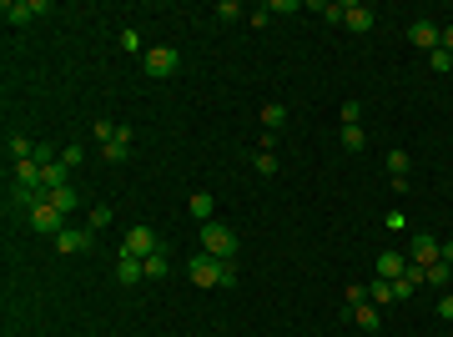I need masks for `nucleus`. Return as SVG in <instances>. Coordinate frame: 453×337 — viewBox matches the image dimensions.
Here are the masks:
<instances>
[{
	"mask_svg": "<svg viewBox=\"0 0 453 337\" xmlns=\"http://www.w3.org/2000/svg\"><path fill=\"white\" fill-rule=\"evenodd\" d=\"M141 71H146L151 81H172V76L182 71V55H177L172 45H151V50L141 55Z\"/></svg>",
	"mask_w": 453,
	"mask_h": 337,
	"instance_id": "f257e3e1",
	"label": "nucleus"
},
{
	"mask_svg": "<svg viewBox=\"0 0 453 337\" xmlns=\"http://www.w3.org/2000/svg\"><path fill=\"white\" fill-rule=\"evenodd\" d=\"M202 252H212V257H222V262H232V257H237V232H232V227H222V221H207V227H202Z\"/></svg>",
	"mask_w": 453,
	"mask_h": 337,
	"instance_id": "f03ea898",
	"label": "nucleus"
},
{
	"mask_svg": "<svg viewBox=\"0 0 453 337\" xmlns=\"http://www.w3.org/2000/svg\"><path fill=\"white\" fill-rule=\"evenodd\" d=\"M187 277H192L197 287H222V282H226V262L212 257V252H202V257L187 262Z\"/></svg>",
	"mask_w": 453,
	"mask_h": 337,
	"instance_id": "7ed1b4c3",
	"label": "nucleus"
},
{
	"mask_svg": "<svg viewBox=\"0 0 453 337\" xmlns=\"http://www.w3.org/2000/svg\"><path fill=\"white\" fill-rule=\"evenodd\" d=\"M161 247H166V242H161L151 227H131V232H126V242H121V252H126V257H151V252H161Z\"/></svg>",
	"mask_w": 453,
	"mask_h": 337,
	"instance_id": "20e7f679",
	"label": "nucleus"
},
{
	"mask_svg": "<svg viewBox=\"0 0 453 337\" xmlns=\"http://www.w3.org/2000/svg\"><path fill=\"white\" fill-rule=\"evenodd\" d=\"M31 227H36L40 237H61V232H66V216H61V211H55L50 201H40V206L31 211Z\"/></svg>",
	"mask_w": 453,
	"mask_h": 337,
	"instance_id": "39448f33",
	"label": "nucleus"
},
{
	"mask_svg": "<svg viewBox=\"0 0 453 337\" xmlns=\"http://www.w3.org/2000/svg\"><path fill=\"white\" fill-rule=\"evenodd\" d=\"M40 11H45V0H6V6H0L6 26H26V21H36Z\"/></svg>",
	"mask_w": 453,
	"mask_h": 337,
	"instance_id": "423d86ee",
	"label": "nucleus"
},
{
	"mask_svg": "<svg viewBox=\"0 0 453 337\" xmlns=\"http://www.w3.org/2000/svg\"><path fill=\"white\" fill-rule=\"evenodd\" d=\"M343 26L358 31V35H368L378 26V16H373V6H363V0H348V6H343Z\"/></svg>",
	"mask_w": 453,
	"mask_h": 337,
	"instance_id": "0eeeda50",
	"label": "nucleus"
},
{
	"mask_svg": "<svg viewBox=\"0 0 453 337\" xmlns=\"http://www.w3.org/2000/svg\"><path fill=\"white\" fill-rule=\"evenodd\" d=\"M438 247H443V242H438L433 232H413V252H408V262L433 267V262H438Z\"/></svg>",
	"mask_w": 453,
	"mask_h": 337,
	"instance_id": "6e6552de",
	"label": "nucleus"
},
{
	"mask_svg": "<svg viewBox=\"0 0 453 337\" xmlns=\"http://www.w3.org/2000/svg\"><path fill=\"white\" fill-rule=\"evenodd\" d=\"M438 35H443V31H438L433 21H413V26H408V40H413L423 55H433V50H438Z\"/></svg>",
	"mask_w": 453,
	"mask_h": 337,
	"instance_id": "1a4fd4ad",
	"label": "nucleus"
},
{
	"mask_svg": "<svg viewBox=\"0 0 453 337\" xmlns=\"http://www.w3.org/2000/svg\"><path fill=\"white\" fill-rule=\"evenodd\" d=\"M91 247V227L81 232V227H66L61 237H55V252H61V257H76V252H86Z\"/></svg>",
	"mask_w": 453,
	"mask_h": 337,
	"instance_id": "9d476101",
	"label": "nucleus"
},
{
	"mask_svg": "<svg viewBox=\"0 0 453 337\" xmlns=\"http://www.w3.org/2000/svg\"><path fill=\"white\" fill-rule=\"evenodd\" d=\"M146 262V282H166V277H172V252H151V257H141Z\"/></svg>",
	"mask_w": 453,
	"mask_h": 337,
	"instance_id": "9b49d317",
	"label": "nucleus"
},
{
	"mask_svg": "<svg viewBox=\"0 0 453 337\" xmlns=\"http://www.w3.org/2000/svg\"><path fill=\"white\" fill-rule=\"evenodd\" d=\"M45 201L61 211V216H71V211L81 206V192H76V187H55V192H45Z\"/></svg>",
	"mask_w": 453,
	"mask_h": 337,
	"instance_id": "f8f14e48",
	"label": "nucleus"
},
{
	"mask_svg": "<svg viewBox=\"0 0 453 337\" xmlns=\"http://www.w3.org/2000/svg\"><path fill=\"white\" fill-rule=\"evenodd\" d=\"M11 172H16V187H45V182H40L45 166H40V161H31V156H26V161H16Z\"/></svg>",
	"mask_w": 453,
	"mask_h": 337,
	"instance_id": "ddd939ff",
	"label": "nucleus"
},
{
	"mask_svg": "<svg viewBox=\"0 0 453 337\" xmlns=\"http://www.w3.org/2000/svg\"><path fill=\"white\" fill-rule=\"evenodd\" d=\"M403 272H408V257L403 252H378V277L393 282V277H403Z\"/></svg>",
	"mask_w": 453,
	"mask_h": 337,
	"instance_id": "4468645a",
	"label": "nucleus"
},
{
	"mask_svg": "<svg viewBox=\"0 0 453 337\" xmlns=\"http://www.w3.org/2000/svg\"><path fill=\"white\" fill-rule=\"evenodd\" d=\"M141 277H146V262L121 252V262H116V282H126V287H131V282H141Z\"/></svg>",
	"mask_w": 453,
	"mask_h": 337,
	"instance_id": "2eb2a0df",
	"label": "nucleus"
},
{
	"mask_svg": "<svg viewBox=\"0 0 453 337\" xmlns=\"http://www.w3.org/2000/svg\"><path fill=\"white\" fill-rule=\"evenodd\" d=\"M388 172H393V182H408V172H413V156H408L403 146H393V151H388Z\"/></svg>",
	"mask_w": 453,
	"mask_h": 337,
	"instance_id": "dca6fc26",
	"label": "nucleus"
},
{
	"mask_svg": "<svg viewBox=\"0 0 453 337\" xmlns=\"http://www.w3.org/2000/svg\"><path fill=\"white\" fill-rule=\"evenodd\" d=\"M262 126L277 136L282 126H288V106H282V101H267V106H262Z\"/></svg>",
	"mask_w": 453,
	"mask_h": 337,
	"instance_id": "f3484780",
	"label": "nucleus"
},
{
	"mask_svg": "<svg viewBox=\"0 0 453 337\" xmlns=\"http://www.w3.org/2000/svg\"><path fill=\"white\" fill-rule=\"evenodd\" d=\"M187 206H192V216L202 221V227H207V221H217V216H212V211H217V201H212V192H192V201H187Z\"/></svg>",
	"mask_w": 453,
	"mask_h": 337,
	"instance_id": "a211bd4d",
	"label": "nucleus"
},
{
	"mask_svg": "<svg viewBox=\"0 0 453 337\" xmlns=\"http://www.w3.org/2000/svg\"><path fill=\"white\" fill-rule=\"evenodd\" d=\"M11 201H16V206H31V211H36V206L45 201V187H11Z\"/></svg>",
	"mask_w": 453,
	"mask_h": 337,
	"instance_id": "6ab92c4d",
	"label": "nucleus"
},
{
	"mask_svg": "<svg viewBox=\"0 0 453 337\" xmlns=\"http://www.w3.org/2000/svg\"><path fill=\"white\" fill-rule=\"evenodd\" d=\"M353 322H358L363 332H378V327H383V312H378L373 302H363V307H353Z\"/></svg>",
	"mask_w": 453,
	"mask_h": 337,
	"instance_id": "aec40b11",
	"label": "nucleus"
},
{
	"mask_svg": "<svg viewBox=\"0 0 453 337\" xmlns=\"http://www.w3.org/2000/svg\"><path fill=\"white\" fill-rule=\"evenodd\" d=\"M448 272H453L448 262H433V267H423V282L438 287V292H448Z\"/></svg>",
	"mask_w": 453,
	"mask_h": 337,
	"instance_id": "412c9836",
	"label": "nucleus"
},
{
	"mask_svg": "<svg viewBox=\"0 0 453 337\" xmlns=\"http://www.w3.org/2000/svg\"><path fill=\"white\" fill-rule=\"evenodd\" d=\"M368 302H373V307H388V302H398V297H393V282H388V277H378V282L368 287Z\"/></svg>",
	"mask_w": 453,
	"mask_h": 337,
	"instance_id": "4be33fe9",
	"label": "nucleus"
},
{
	"mask_svg": "<svg viewBox=\"0 0 453 337\" xmlns=\"http://www.w3.org/2000/svg\"><path fill=\"white\" fill-rule=\"evenodd\" d=\"M337 141H343L348 151H363V146H368V131H363V126H343V136H337Z\"/></svg>",
	"mask_w": 453,
	"mask_h": 337,
	"instance_id": "5701e85b",
	"label": "nucleus"
},
{
	"mask_svg": "<svg viewBox=\"0 0 453 337\" xmlns=\"http://www.w3.org/2000/svg\"><path fill=\"white\" fill-rule=\"evenodd\" d=\"M6 151H11V161H26V156L36 151V141H31V136H11V141H6Z\"/></svg>",
	"mask_w": 453,
	"mask_h": 337,
	"instance_id": "b1692460",
	"label": "nucleus"
},
{
	"mask_svg": "<svg viewBox=\"0 0 453 337\" xmlns=\"http://www.w3.org/2000/svg\"><path fill=\"white\" fill-rule=\"evenodd\" d=\"M101 156H106L111 166H121V161L131 156V146H126V141H106V146H101Z\"/></svg>",
	"mask_w": 453,
	"mask_h": 337,
	"instance_id": "393cba45",
	"label": "nucleus"
},
{
	"mask_svg": "<svg viewBox=\"0 0 453 337\" xmlns=\"http://www.w3.org/2000/svg\"><path fill=\"white\" fill-rule=\"evenodd\" d=\"M428 66H433L438 76H448V71H453V50H443V45H438V50L428 55Z\"/></svg>",
	"mask_w": 453,
	"mask_h": 337,
	"instance_id": "a878e982",
	"label": "nucleus"
},
{
	"mask_svg": "<svg viewBox=\"0 0 453 337\" xmlns=\"http://www.w3.org/2000/svg\"><path fill=\"white\" fill-rule=\"evenodd\" d=\"M252 166H257V177H277V156H272V151H257Z\"/></svg>",
	"mask_w": 453,
	"mask_h": 337,
	"instance_id": "bb28decb",
	"label": "nucleus"
},
{
	"mask_svg": "<svg viewBox=\"0 0 453 337\" xmlns=\"http://www.w3.org/2000/svg\"><path fill=\"white\" fill-rule=\"evenodd\" d=\"M81 161H86L81 146H61V166H66V172H81Z\"/></svg>",
	"mask_w": 453,
	"mask_h": 337,
	"instance_id": "cd10ccee",
	"label": "nucleus"
},
{
	"mask_svg": "<svg viewBox=\"0 0 453 337\" xmlns=\"http://www.w3.org/2000/svg\"><path fill=\"white\" fill-rule=\"evenodd\" d=\"M212 16H217V21H242V16H247V11H242V6H237V0H222V6H217V11H212Z\"/></svg>",
	"mask_w": 453,
	"mask_h": 337,
	"instance_id": "c85d7f7f",
	"label": "nucleus"
},
{
	"mask_svg": "<svg viewBox=\"0 0 453 337\" xmlns=\"http://www.w3.org/2000/svg\"><path fill=\"white\" fill-rule=\"evenodd\" d=\"M343 302H348V312H353V307H363V302H368V287H363V282H353V287L343 292Z\"/></svg>",
	"mask_w": 453,
	"mask_h": 337,
	"instance_id": "c756f323",
	"label": "nucleus"
},
{
	"mask_svg": "<svg viewBox=\"0 0 453 337\" xmlns=\"http://www.w3.org/2000/svg\"><path fill=\"white\" fill-rule=\"evenodd\" d=\"M363 121V101H343V126H358Z\"/></svg>",
	"mask_w": 453,
	"mask_h": 337,
	"instance_id": "7c9ffc66",
	"label": "nucleus"
},
{
	"mask_svg": "<svg viewBox=\"0 0 453 337\" xmlns=\"http://www.w3.org/2000/svg\"><path fill=\"white\" fill-rule=\"evenodd\" d=\"M91 136H96L101 146H106V141H116V121H96V126H91Z\"/></svg>",
	"mask_w": 453,
	"mask_h": 337,
	"instance_id": "2f4dec72",
	"label": "nucleus"
},
{
	"mask_svg": "<svg viewBox=\"0 0 453 337\" xmlns=\"http://www.w3.org/2000/svg\"><path fill=\"white\" fill-rule=\"evenodd\" d=\"M121 50H131V55H146V45H141V35H136V31H121Z\"/></svg>",
	"mask_w": 453,
	"mask_h": 337,
	"instance_id": "473e14b6",
	"label": "nucleus"
},
{
	"mask_svg": "<svg viewBox=\"0 0 453 337\" xmlns=\"http://www.w3.org/2000/svg\"><path fill=\"white\" fill-rule=\"evenodd\" d=\"M101 227H111V206H91V232H101Z\"/></svg>",
	"mask_w": 453,
	"mask_h": 337,
	"instance_id": "72a5a7b5",
	"label": "nucleus"
},
{
	"mask_svg": "<svg viewBox=\"0 0 453 337\" xmlns=\"http://www.w3.org/2000/svg\"><path fill=\"white\" fill-rule=\"evenodd\" d=\"M267 11H272V16H298V0H272Z\"/></svg>",
	"mask_w": 453,
	"mask_h": 337,
	"instance_id": "f704fd0d",
	"label": "nucleus"
},
{
	"mask_svg": "<svg viewBox=\"0 0 453 337\" xmlns=\"http://www.w3.org/2000/svg\"><path fill=\"white\" fill-rule=\"evenodd\" d=\"M31 161H40V166H50L55 156H50V141H36V151H31Z\"/></svg>",
	"mask_w": 453,
	"mask_h": 337,
	"instance_id": "c9c22d12",
	"label": "nucleus"
},
{
	"mask_svg": "<svg viewBox=\"0 0 453 337\" xmlns=\"http://www.w3.org/2000/svg\"><path fill=\"white\" fill-rule=\"evenodd\" d=\"M247 21H252V31H262V26H267V21H272V11H267V6H257V11H252V16H247Z\"/></svg>",
	"mask_w": 453,
	"mask_h": 337,
	"instance_id": "e433bc0d",
	"label": "nucleus"
},
{
	"mask_svg": "<svg viewBox=\"0 0 453 337\" xmlns=\"http://www.w3.org/2000/svg\"><path fill=\"white\" fill-rule=\"evenodd\" d=\"M438 317H443V322H453V292H443V297H438Z\"/></svg>",
	"mask_w": 453,
	"mask_h": 337,
	"instance_id": "4c0bfd02",
	"label": "nucleus"
},
{
	"mask_svg": "<svg viewBox=\"0 0 453 337\" xmlns=\"http://www.w3.org/2000/svg\"><path fill=\"white\" fill-rule=\"evenodd\" d=\"M438 262H448V267H453V237H448V242L438 247Z\"/></svg>",
	"mask_w": 453,
	"mask_h": 337,
	"instance_id": "58836bf2",
	"label": "nucleus"
},
{
	"mask_svg": "<svg viewBox=\"0 0 453 337\" xmlns=\"http://www.w3.org/2000/svg\"><path fill=\"white\" fill-rule=\"evenodd\" d=\"M438 45H443V50H453V26H443V35H438Z\"/></svg>",
	"mask_w": 453,
	"mask_h": 337,
	"instance_id": "ea45409f",
	"label": "nucleus"
},
{
	"mask_svg": "<svg viewBox=\"0 0 453 337\" xmlns=\"http://www.w3.org/2000/svg\"><path fill=\"white\" fill-rule=\"evenodd\" d=\"M111 337H116V332H111Z\"/></svg>",
	"mask_w": 453,
	"mask_h": 337,
	"instance_id": "a19ab883",
	"label": "nucleus"
}]
</instances>
